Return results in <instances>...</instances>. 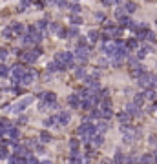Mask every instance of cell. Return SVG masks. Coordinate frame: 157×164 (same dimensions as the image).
I'll return each instance as SVG.
<instances>
[{"mask_svg":"<svg viewBox=\"0 0 157 164\" xmlns=\"http://www.w3.org/2000/svg\"><path fill=\"white\" fill-rule=\"evenodd\" d=\"M26 164H38V161L33 155H28V157H26Z\"/></svg>","mask_w":157,"mask_h":164,"instance_id":"cell-41","label":"cell"},{"mask_svg":"<svg viewBox=\"0 0 157 164\" xmlns=\"http://www.w3.org/2000/svg\"><path fill=\"white\" fill-rule=\"evenodd\" d=\"M135 35H137V37H135L137 40H148V42H154V40H155V35L150 29H146L144 26H139L137 31H135Z\"/></svg>","mask_w":157,"mask_h":164,"instance_id":"cell-3","label":"cell"},{"mask_svg":"<svg viewBox=\"0 0 157 164\" xmlns=\"http://www.w3.org/2000/svg\"><path fill=\"white\" fill-rule=\"evenodd\" d=\"M79 99H80L79 95H70V97H68V104H70L71 108H79L80 106V100Z\"/></svg>","mask_w":157,"mask_h":164,"instance_id":"cell-16","label":"cell"},{"mask_svg":"<svg viewBox=\"0 0 157 164\" xmlns=\"http://www.w3.org/2000/svg\"><path fill=\"white\" fill-rule=\"evenodd\" d=\"M73 57L79 58L80 62H86L88 57H90V47H88V46H77V49H75Z\"/></svg>","mask_w":157,"mask_h":164,"instance_id":"cell-5","label":"cell"},{"mask_svg":"<svg viewBox=\"0 0 157 164\" xmlns=\"http://www.w3.org/2000/svg\"><path fill=\"white\" fill-rule=\"evenodd\" d=\"M113 13H115V18H117V20H121L122 17H124V13H126V11H124V8H117Z\"/></svg>","mask_w":157,"mask_h":164,"instance_id":"cell-31","label":"cell"},{"mask_svg":"<svg viewBox=\"0 0 157 164\" xmlns=\"http://www.w3.org/2000/svg\"><path fill=\"white\" fill-rule=\"evenodd\" d=\"M154 84L157 86V75H154Z\"/></svg>","mask_w":157,"mask_h":164,"instance_id":"cell-54","label":"cell"},{"mask_svg":"<svg viewBox=\"0 0 157 164\" xmlns=\"http://www.w3.org/2000/svg\"><path fill=\"white\" fill-rule=\"evenodd\" d=\"M70 119H71V113H70V111H62V113L55 115V120H57V124H60V126H66L68 122H70Z\"/></svg>","mask_w":157,"mask_h":164,"instance_id":"cell-11","label":"cell"},{"mask_svg":"<svg viewBox=\"0 0 157 164\" xmlns=\"http://www.w3.org/2000/svg\"><path fill=\"white\" fill-rule=\"evenodd\" d=\"M46 26H47V22H46V20H38V22H37V29H38V31H42Z\"/></svg>","mask_w":157,"mask_h":164,"instance_id":"cell-42","label":"cell"},{"mask_svg":"<svg viewBox=\"0 0 157 164\" xmlns=\"http://www.w3.org/2000/svg\"><path fill=\"white\" fill-rule=\"evenodd\" d=\"M11 31H13V33H24V26L18 24V22H15V24L11 26Z\"/></svg>","mask_w":157,"mask_h":164,"instance_id":"cell-30","label":"cell"},{"mask_svg":"<svg viewBox=\"0 0 157 164\" xmlns=\"http://www.w3.org/2000/svg\"><path fill=\"white\" fill-rule=\"evenodd\" d=\"M152 49H154V47L150 46V44H142V46L139 47V51H137V60H139V58H144L148 53H152Z\"/></svg>","mask_w":157,"mask_h":164,"instance_id":"cell-13","label":"cell"},{"mask_svg":"<svg viewBox=\"0 0 157 164\" xmlns=\"http://www.w3.org/2000/svg\"><path fill=\"white\" fill-rule=\"evenodd\" d=\"M122 133H133L135 129H133V126H130V124H122Z\"/></svg>","mask_w":157,"mask_h":164,"instance_id":"cell-35","label":"cell"},{"mask_svg":"<svg viewBox=\"0 0 157 164\" xmlns=\"http://www.w3.org/2000/svg\"><path fill=\"white\" fill-rule=\"evenodd\" d=\"M91 142H93V146H100L102 142H104V135H100V133H95L91 137Z\"/></svg>","mask_w":157,"mask_h":164,"instance_id":"cell-19","label":"cell"},{"mask_svg":"<svg viewBox=\"0 0 157 164\" xmlns=\"http://www.w3.org/2000/svg\"><path fill=\"white\" fill-rule=\"evenodd\" d=\"M150 142H154V144H155V142H157V135H152V137H150Z\"/></svg>","mask_w":157,"mask_h":164,"instance_id":"cell-51","label":"cell"},{"mask_svg":"<svg viewBox=\"0 0 157 164\" xmlns=\"http://www.w3.org/2000/svg\"><path fill=\"white\" fill-rule=\"evenodd\" d=\"M117 119L122 122V124H126V122H130V120H132V117H130V115L126 113V111H122V113H119L117 115Z\"/></svg>","mask_w":157,"mask_h":164,"instance_id":"cell-27","label":"cell"},{"mask_svg":"<svg viewBox=\"0 0 157 164\" xmlns=\"http://www.w3.org/2000/svg\"><path fill=\"white\" fill-rule=\"evenodd\" d=\"M17 159H18V157L13 155V157H9V159H8V162H9V164H17Z\"/></svg>","mask_w":157,"mask_h":164,"instance_id":"cell-50","label":"cell"},{"mask_svg":"<svg viewBox=\"0 0 157 164\" xmlns=\"http://www.w3.org/2000/svg\"><path fill=\"white\" fill-rule=\"evenodd\" d=\"M40 139H42V142H50L51 140V135L47 133V131H42V133H40Z\"/></svg>","mask_w":157,"mask_h":164,"instance_id":"cell-39","label":"cell"},{"mask_svg":"<svg viewBox=\"0 0 157 164\" xmlns=\"http://www.w3.org/2000/svg\"><path fill=\"white\" fill-rule=\"evenodd\" d=\"M99 111H100V117H102V119H112V117H113L112 108H100Z\"/></svg>","mask_w":157,"mask_h":164,"instance_id":"cell-17","label":"cell"},{"mask_svg":"<svg viewBox=\"0 0 157 164\" xmlns=\"http://www.w3.org/2000/svg\"><path fill=\"white\" fill-rule=\"evenodd\" d=\"M9 75V67H6L4 64H0V77H8Z\"/></svg>","mask_w":157,"mask_h":164,"instance_id":"cell-36","label":"cell"},{"mask_svg":"<svg viewBox=\"0 0 157 164\" xmlns=\"http://www.w3.org/2000/svg\"><path fill=\"white\" fill-rule=\"evenodd\" d=\"M47 69H50V71H62V69H66V67L60 66L59 62H55V60H53L51 64H47Z\"/></svg>","mask_w":157,"mask_h":164,"instance_id":"cell-23","label":"cell"},{"mask_svg":"<svg viewBox=\"0 0 157 164\" xmlns=\"http://www.w3.org/2000/svg\"><path fill=\"white\" fill-rule=\"evenodd\" d=\"M152 155H154V162L157 164V149H155V153H152Z\"/></svg>","mask_w":157,"mask_h":164,"instance_id":"cell-52","label":"cell"},{"mask_svg":"<svg viewBox=\"0 0 157 164\" xmlns=\"http://www.w3.org/2000/svg\"><path fill=\"white\" fill-rule=\"evenodd\" d=\"M122 46L121 40H112V42H106V44H102V51H104L108 57H117V53H119V47Z\"/></svg>","mask_w":157,"mask_h":164,"instance_id":"cell-2","label":"cell"},{"mask_svg":"<svg viewBox=\"0 0 157 164\" xmlns=\"http://www.w3.org/2000/svg\"><path fill=\"white\" fill-rule=\"evenodd\" d=\"M88 162H90L88 157H80L77 151H71V155H70V164H88Z\"/></svg>","mask_w":157,"mask_h":164,"instance_id":"cell-10","label":"cell"},{"mask_svg":"<svg viewBox=\"0 0 157 164\" xmlns=\"http://www.w3.org/2000/svg\"><path fill=\"white\" fill-rule=\"evenodd\" d=\"M70 148H71V151H77V149H79V140L77 139H71L70 140Z\"/></svg>","mask_w":157,"mask_h":164,"instance_id":"cell-37","label":"cell"},{"mask_svg":"<svg viewBox=\"0 0 157 164\" xmlns=\"http://www.w3.org/2000/svg\"><path fill=\"white\" fill-rule=\"evenodd\" d=\"M142 73H144V67H142V66H137V67H133V69L130 71V75H132V77H135V79H139Z\"/></svg>","mask_w":157,"mask_h":164,"instance_id":"cell-24","label":"cell"},{"mask_svg":"<svg viewBox=\"0 0 157 164\" xmlns=\"http://www.w3.org/2000/svg\"><path fill=\"white\" fill-rule=\"evenodd\" d=\"M106 128H108V124H106V122H104V120H102V122H99V124H97V126H95V131H99V133L102 135V133H104V131H106Z\"/></svg>","mask_w":157,"mask_h":164,"instance_id":"cell-29","label":"cell"},{"mask_svg":"<svg viewBox=\"0 0 157 164\" xmlns=\"http://www.w3.org/2000/svg\"><path fill=\"white\" fill-rule=\"evenodd\" d=\"M139 164H154V155L152 153H144L139 157Z\"/></svg>","mask_w":157,"mask_h":164,"instance_id":"cell-15","label":"cell"},{"mask_svg":"<svg viewBox=\"0 0 157 164\" xmlns=\"http://www.w3.org/2000/svg\"><path fill=\"white\" fill-rule=\"evenodd\" d=\"M38 164H53V162H50V161H42V162H38Z\"/></svg>","mask_w":157,"mask_h":164,"instance_id":"cell-53","label":"cell"},{"mask_svg":"<svg viewBox=\"0 0 157 164\" xmlns=\"http://www.w3.org/2000/svg\"><path fill=\"white\" fill-rule=\"evenodd\" d=\"M33 80H35V71H33V69H26V73H24V77L20 79V82H22L24 86H29Z\"/></svg>","mask_w":157,"mask_h":164,"instance_id":"cell-12","label":"cell"},{"mask_svg":"<svg viewBox=\"0 0 157 164\" xmlns=\"http://www.w3.org/2000/svg\"><path fill=\"white\" fill-rule=\"evenodd\" d=\"M75 75H77V77H84V75H86L84 67H77V69H75Z\"/></svg>","mask_w":157,"mask_h":164,"instance_id":"cell-46","label":"cell"},{"mask_svg":"<svg viewBox=\"0 0 157 164\" xmlns=\"http://www.w3.org/2000/svg\"><path fill=\"white\" fill-rule=\"evenodd\" d=\"M22 44H24V46H31V44H35V42H33V38H31L29 35H24V37H22Z\"/></svg>","mask_w":157,"mask_h":164,"instance_id":"cell-33","label":"cell"},{"mask_svg":"<svg viewBox=\"0 0 157 164\" xmlns=\"http://www.w3.org/2000/svg\"><path fill=\"white\" fill-rule=\"evenodd\" d=\"M128 66H132V69L133 67H137V57H128Z\"/></svg>","mask_w":157,"mask_h":164,"instance_id":"cell-34","label":"cell"},{"mask_svg":"<svg viewBox=\"0 0 157 164\" xmlns=\"http://www.w3.org/2000/svg\"><path fill=\"white\" fill-rule=\"evenodd\" d=\"M6 57H8V49H6V47H0V60H6Z\"/></svg>","mask_w":157,"mask_h":164,"instance_id":"cell-45","label":"cell"},{"mask_svg":"<svg viewBox=\"0 0 157 164\" xmlns=\"http://www.w3.org/2000/svg\"><path fill=\"white\" fill-rule=\"evenodd\" d=\"M68 35H70V37H77V29H75V27H70V31H68Z\"/></svg>","mask_w":157,"mask_h":164,"instance_id":"cell-49","label":"cell"},{"mask_svg":"<svg viewBox=\"0 0 157 164\" xmlns=\"http://www.w3.org/2000/svg\"><path fill=\"white\" fill-rule=\"evenodd\" d=\"M77 133H79V135H82V137H84V135H88V137H93V135L97 133V131H95V126L91 124L90 120H84L82 124L79 126V129H77Z\"/></svg>","mask_w":157,"mask_h":164,"instance_id":"cell-4","label":"cell"},{"mask_svg":"<svg viewBox=\"0 0 157 164\" xmlns=\"http://www.w3.org/2000/svg\"><path fill=\"white\" fill-rule=\"evenodd\" d=\"M8 137H9V139H11L13 142H17V139H18V137H20V131H18V129H17V128H11V129H9V131H8Z\"/></svg>","mask_w":157,"mask_h":164,"instance_id":"cell-22","label":"cell"},{"mask_svg":"<svg viewBox=\"0 0 157 164\" xmlns=\"http://www.w3.org/2000/svg\"><path fill=\"white\" fill-rule=\"evenodd\" d=\"M137 46H139V40H137V38H130L128 42H126V46H124V47H126V49H128V53H130L132 49H135Z\"/></svg>","mask_w":157,"mask_h":164,"instance_id":"cell-18","label":"cell"},{"mask_svg":"<svg viewBox=\"0 0 157 164\" xmlns=\"http://www.w3.org/2000/svg\"><path fill=\"white\" fill-rule=\"evenodd\" d=\"M126 113L130 115V117H139V115H141V111H139V108L135 106L133 102H132V104H128V106H126Z\"/></svg>","mask_w":157,"mask_h":164,"instance_id":"cell-14","label":"cell"},{"mask_svg":"<svg viewBox=\"0 0 157 164\" xmlns=\"http://www.w3.org/2000/svg\"><path fill=\"white\" fill-rule=\"evenodd\" d=\"M73 60H75V57L70 51H60V53L55 55V62H59L64 67H73Z\"/></svg>","mask_w":157,"mask_h":164,"instance_id":"cell-1","label":"cell"},{"mask_svg":"<svg viewBox=\"0 0 157 164\" xmlns=\"http://www.w3.org/2000/svg\"><path fill=\"white\" fill-rule=\"evenodd\" d=\"M68 8H70L73 13H80V6L77 4V2H73V4H70V6H68Z\"/></svg>","mask_w":157,"mask_h":164,"instance_id":"cell-38","label":"cell"},{"mask_svg":"<svg viewBox=\"0 0 157 164\" xmlns=\"http://www.w3.org/2000/svg\"><path fill=\"white\" fill-rule=\"evenodd\" d=\"M33 100H35L33 97H26L24 100H20V102H17L15 106H11V109H13V111H15V113H20V111H22V109H26V108H28V106L31 104Z\"/></svg>","mask_w":157,"mask_h":164,"instance_id":"cell-9","label":"cell"},{"mask_svg":"<svg viewBox=\"0 0 157 164\" xmlns=\"http://www.w3.org/2000/svg\"><path fill=\"white\" fill-rule=\"evenodd\" d=\"M71 24H73V26H80V24H82V18L73 15V17H71Z\"/></svg>","mask_w":157,"mask_h":164,"instance_id":"cell-40","label":"cell"},{"mask_svg":"<svg viewBox=\"0 0 157 164\" xmlns=\"http://www.w3.org/2000/svg\"><path fill=\"white\" fill-rule=\"evenodd\" d=\"M144 100H146V99H144V93H137V95H135V99H133V104L139 108Z\"/></svg>","mask_w":157,"mask_h":164,"instance_id":"cell-25","label":"cell"},{"mask_svg":"<svg viewBox=\"0 0 157 164\" xmlns=\"http://www.w3.org/2000/svg\"><path fill=\"white\" fill-rule=\"evenodd\" d=\"M122 8H124V11L128 13V15H132V13L137 9V4H135V2H126L124 6H122Z\"/></svg>","mask_w":157,"mask_h":164,"instance_id":"cell-20","label":"cell"},{"mask_svg":"<svg viewBox=\"0 0 157 164\" xmlns=\"http://www.w3.org/2000/svg\"><path fill=\"white\" fill-rule=\"evenodd\" d=\"M126 162V157L122 155L121 151H115V157H113V164H124Z\"/></svg>","mask_w":157,"mask_h":164,"instance_id":"cell-21","label":"cell"},{"mask_svg":"<svg viewBox=\"0 0 157 164\" xmlns=\"http://www.w3.org/2000/svg\"><path fill=\"white\" fill-rule=\"evenodd\" d=\"M20 57H22V60L24 62H35V60L40 57V49H33V51H28V53H18Z\"/></svg>","mask_w":157,"mask_h":164,"instance_id":"cell-7","label":"cell"},{"mask_svg":"<svg viewBox=\"0 0 157 164\" xmlns=\"http://www.w3.org/2000/svg\"><path fill=\"white\" fill-rule=\"evenodd\" d=\"M38 99H42L46 106H53V104H57V95L53 93V91H46V93H40V95H38Z\"/></svg>","mask_w":157,"mask_h":164,"instance_id":"cell-6","label":"cell"},{"mask_svg":"<svg viewBox=\"0 0 157 164\" xmlns=\"http://www.w3.org/2000/svg\"><path fill=\"white\" fill-rule=\"evenodd\" d=\"M126 164H139V157H135V155L126 157Z\"/></svg>","mask_w":157,"mask_h":164,"instance_id":"cell-32","label":"cell"},{"mask_svg":"<svg viewBox=\"0 0 157 164\" xmlns=\"http://www.w3.org/2000/svg\"><path fill=\"white\" fill-rule=\"evenodd\" d=\"M11 35H13V31H11V27H6V29H4V37H8V38H9Z\"/></svg>","mask_w":157,"mask_h":164,"instance_id":"cell-47","label":"cell"},{"mask_svg":"<svg viewBox=\"0 0 157 164\" xmlns=\"http://www.w3.org/2000/svg\"><path fill=\"white\" fill-rule=\"evenodd\" d=\"M155 97H157V95H155V90H152V88L144 90V99H148V100H154Z\"/></svg>","mask_w":157,"mask_h":164,"instance_id":"cell-28","label":"cell"},{"mask_svg":"<svg viewBox=\"0 0 157 164\" xmlns=\"http://www.w3.org/2000/svg\"><path fill=\"white\" fill-rule=\"evenodd\" d=\"M99 37H100V33H99L97 29H91L90 33H88V38H90L91 42H97V40H99Z\"/></svg>","mask_w":157,"mask_h":164,"instance_id":"cell-26","label":"cell"},{"mask_svg":"<svg viewBox=\"0 0 157 164\" xmlns=\"http://www.w3.org/2000/svg\"><path fill=\"white\" fill-rule=\"evenodd\" d=\"M28 6H29V2H22V4L18 6V11H26V8H28Z\"/></svg>","mask_w":157,"mask_h":164,"instance_id":"cell-48","label":"cell"},{"mask_svg":"<svg viewBox=\"0 0 157 164\" xmlns=\"http://www.w3.org/2000/svg\"><path fill=\"white\" fill-rule=\"evenodd\" d=\"M154 84V75H150V73H142L141 75V77H139V86L141 88H144V90H148V88L150 86H152Z\"/></svg>","mask_w":157,"mask_h":164,"instance_id":"cell-8","label":"cell"},{"mask_svg":"<svg viewBox=\"0 0 157 164\" xmlns=\"http://www.w3.org/2000/svg\"><path fill=\"white\" fill-rule=\"evenodd\" d=\"M122 140H124L126 144H130V142L133 140V133H124V139H122Z\"/></svg>","mask_w":157,"mask_h":164,"instance_id":"cell-44","label":"cell"},{"mask_svg":"<svg viewBox=\"0 0 157 164\" xmlns=\"http://www.w3.org/2000/svg\"><path fill=\"white\" fill-rule=\"evenodd\" d=\"M9 157V151L6 148H0V159H8Z\"/></svg>","mask_w":157,"mask_h":164,"instance_id":"cell-43","label":"cell"}]
</instances>
